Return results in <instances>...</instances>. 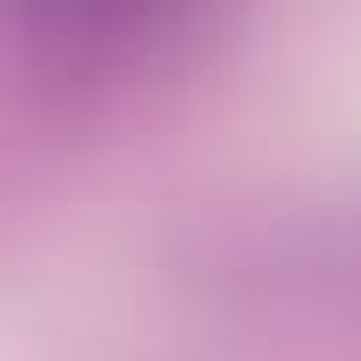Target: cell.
Here are the masks:
<instances>
[{
    "label": "cell",
    "instance_id": "6da1fadb",
    "mask_svg": "<svg viewBox=\"0 0 361 361\" xmlns=\"http://www.w3.org/2000/svg\"><path fill=\"white\" fill-rule=\"evenodd\" d=\"M193 0H0V17L42 51H118L177 25Z\"/></svg>",
    "mask_w": 361,
    "mask_h": 361
}]
</instances>
